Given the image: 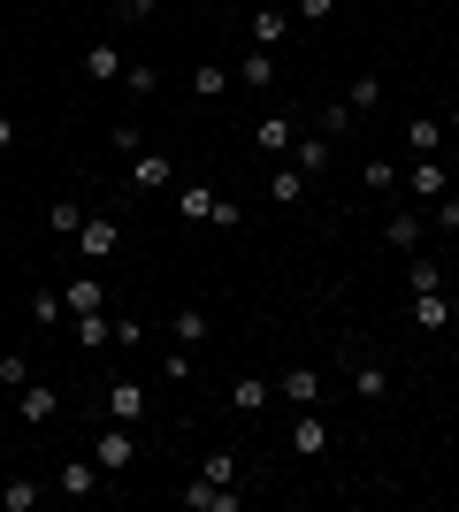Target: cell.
<instances>
[{
    "label": "cell",
    "instance_id": "26",
    "mask_svg": "<svg viewBox=\"0 0 459 512\" xmlns=\"http://www.w3.org/2000/svg\"><path fill=\"white\" fill-rule=\"evenodd\" d=\"M383 237H391L398 253H421V237H429V230H421V214H391V222H383Z\"/></svg>",
    "mask_w": 459,
    "mask_h": 512
},
{
    "label": "cell",
    "instance_id": "45",
    "mask_svg": "<svg viewBox=\"0 0 459 512\" xmlns=\"http://www.w3.org/2000/svg\"><path fill=\"white\" fill-rule=\"evenodd\" d=\"M414 8H421V0H414Z\"/></svg>",
    "mask_w": 459,
    "mask_h": 512
},
{
    "label": "cell",
    "instance_id": "22",
    "mask_svg": "<svg viewBox=\"0 0 459 512\" xmlns=\"http://www.w3.org/2000/svg\"><path fill=\"white\" fill-rule=\"evenodd\" d=\"M169 337L184 344V352H192V344H207V314H199V306H169Z\"/></svg>",
    "mask_w": 459,
    "mask_h": 512
},
{
    "label": "cell",
    "instance_id": "27",
    "mask_svg": "<svg viewBox=\"0 0 459 512\" xmlns=\"http://www.w3.org/2000/svg\"><path fill=\"white\" fill-rule=\"evenodd\" d=\"M360 192L391 199V192H398V169H391V161H360Z\"/></svg>",
    "mask_w": 459,
    "mask_h": 512
},
{
    "label": "cell",
    "instance_id": "43",
    "mask_svg": "<svg viewBox=\"0 0 459 512\" xmlns=\"http://www.w3.org/2000/svg\"><path fill=\"white\" fill-rule=\"evenodd\" d=\"M444 130H452V138H459V100H452V115H444Z\"/></svg>",
    "mask_w": 459,
    "mask_h": 512
},
{
    "label": "cell",
    "instance_id": "8",
    "mask_svg": "<svg viewBox=\"0 0 459 512\" xmlns=\"http://www.w3.org/2000/svg\"><path fill=\"white\" fill-rule=\"evenodd\" d=\"M291 451H299V459H322V451H329V421H322V406H299V421H291Z\"/></svg>",
    "mask_w": 459,
    "mask_h": 512
},
{
    "label": "cell",
    "instance_id": "36",
    "mask_svg": "<svg viewBox=\"0 0 459 512\" xmlns=\"http://www.w3.org/2000/svg\"><path fill=\"white\" fill-rule=\"evenodd\" d=\"M153 85H161V69H146V62H131V69H123V92H131V100H146Z\"/></svg>",
    "mask_w": 459,
    "mask_h": 512
},
{
    "label": "cell",
    "instance_id": "28",
    "mask_svg": "<svg viewBox=\"0 0 459 512\" xmlns=\"http://www.w3.org/2000/svg\"><path fill=\"white\" fill-rule=\"evenodd\" d=\"M406 291H444V268L429 253H414V260H406Z\"/></svg>",
    "mask_w": 459,
    "mask_h": 512
},
{
    "label": "cell",
    "instance_id": "3",
    "mask_svg": "<svg viewBox=\"0 0 459 512\" xmlns=\"http://www.w3.org/2000/svg\"><path fill=\"white\" fill-rule=\"evenodd\" d=\"M92 459H100V474H108V482H123V474L138 467V436H131L123 421H108L100 436H92Z\"/></svg>",
    "mask_w": 459,
    "mask_h": 512
},
{
    "label": "cell",
    "instance_id": "13",
    "mask_svg": "<svg viewBox=\"0 0 459 512\" xmlns=\"http://www.w3.org/2000/svg\"><path fill=\"white\" fill-rule=\"evenodd\" d=\"M406 184H414V199H444L452 192V169H444L437 153H414V176H406Z\"/></svg>",
    "mask_w": 459,
    "mask_h": 512
},
{
    "label": "cell",
    "instance_id": "24",
    "mask_svg": "<svg viewBox=\"0 0 459 512\" xmlns=\"http://www.w3.org/2000/svg\"><path fill=\"white\" fill-rule=\"evenodd\" d=\"M46 497V482H31V474H16V482H0V512H31Z\"/></svg>",
    "mask_w": 459,
    "mask_h": 512
},
{
    "label": "cell",
    "instance_id": "21",
    "mask_svg": "<svg viewBox=\"0 0 459 512\" xmlns=\"http://www.w3.org/2000/svg\"><path fill=\"white\" fill-rule=\"evenodd\" d=\"M291 39V8H253V46H284Z\"/></svg>",
    "mask_w": 459,
    "mask_h": 512
},
{
    "label": "cell",
    "instance_id": "23",
    "mask_svg": "<svg viewBox=\"0 0 459 512\" xmlns=\"http://www.w3.org/2000/svg\"><path fill=\"white\" fill-rule=\"evenodd\" d=\"M268 199H276V207H299V199H306V169H299V161H284V169L268 176Z\"/></svg>",
    "mask_w": 459,
    "mask_h": 512
},
{
    "label": "cell",
    "instance_id": "34",
    "mask_svg": "<svg viewBox=\"0 0 459 512\" xmlns=\"http://www.w3.org/2000/svg\"><path fill=\"white\" fill-rule=\"evenodd\" d=\"M108 146L131 161V153H146V130H138V123H108Z\"/></svg>",
    "mask_w": 459,
    "mask_h": 512
},
{
    "label": "cell",
    "instance_id": "10",
    "mask_svg": "<svg viewBox=\"0 0 459 512\" xmlns=\"http://www.w3.org/2000/svg\"><path fill=\"white\" fill-rule=\"evenodd\" d=\"M100 413L123 421V428H138V421H146V383H108V406H100Z\"/></svg>",
    "mask_w": 459,
    "mask_h": 512
},
{
    "label": "cell",
    "instance_id": "19",
    "mask_svg": "<svg viewBox=\"0 0 459 512\" xmlns=\"http://www.w3.org/2000/svg\"><path fill=\"white\" fill-rule=\"evenodd\" d=\"M291 161H299L306 176H322L329 169V138H322V130H299V138H291Z\"/></svg>",
    "mask_w": 459,
    "mask_h": 512
},
{
    "label": "cell",
    "instance_id": "25",
    "mask_svg": "<svg viewBox=\"0 0 459 512\" xmlns=\"http://www.w3.org/2000/svg\"><path fill=\"white\" fill-rule=\"evenodd\" d=\"M85 230V207H77V199H54V207H46V237H77Z\"/></svg>",
    "mask_w": 459,
    "mask_h": 512
},
{
    "label": "cell",
    "instance_id": "1",
    "mask_svg": "<svg viewBox=\"0 0 459 512\" xmlns=\"http://www.w3.org/2000/svg\"><path fill=\"white\" fill-rule=\"evenodd\" d=\"M176 214H184V222H215V230H238L245 222V207L222 199L215 184H184V192H176Z\"/></svg>",
    "mask_w": 459,
    "mask_h": 512
},
{
    "label": "cell",
    "instance_id": "4",
    "mask_svg": "<svg viewBox=\"0 0 459 512\" xmlns=\"http://www.w3.org/2000/svg\"><path fill=\"white\" fill-rule=\"evenodd\" d=\"M108 490V474H100V459H62V474H54V497H77V505H85V497H100Z\"/></svg>",
    "mask_w": 459,
    "mask_h": 512
},
{
    "label": "cell",
    "instance_id": "46",
    "mask_svg": "<svg viewBox=\"0 0 459 512\" xmlns=\"http://www.w3.org/2000/svg\"><path fill=\"white\" fill-rule=\"evenodd\" d=\"M452 237H459V230H452Z\"/></svg>",
    "mask_w": 459,
    "mask_h": 512
},
{
    "label": "cell",
    "instance_id": "15",
    "mask_svg": "<svg viewBox=\"0 0 459 512\" xmlns=\"http://www.w3.org/2000/svg\"><path fill=\"white\" fill-rule=\"evenodd\" d=\"M299 130H306V123H291V115H261V123H253V146H261V153H276V161H284V153H291V138H299Z\"/></svg>",
    "mask_w": 459,
    "mask_h": 512
},
{
    "label": "cell",
    "instance_id": "33",
    "mask_svg": "<svg viewBox=\"0 0 459 512\" xmlns=\"http://www.w3.org/2000/svg\"><path fill=\"white\" fill-rule=\"evenodd\" d=\"M31 375H39V367L23 360V352H0V390H23Z\"/></svg>",
    "mask_w": 459,
    "mask_h": 512
},
{
    "label": "cell",
    "instance_id": "41",
    "mask_svg": "<svg viewBox=\"0 0 459 512\" xmlns=\"http://www.w3.org/2000/svg\"><path fill=\"white\" fill-rule=\"evenodd\" d=\"M437 230H459V199H452V192L437 199Z\"/></svg>",
    "mask_w": 459,
    "mask_h": 512
},
{
    "label": "cell",
    "instance_id": "12",
    "mask_svg": "<svg viewBox=\"0 0 459 512\" xmlns=\"http://www.w3.org/2000/svg\"><path fill=\"white\" fill-rule=\"evenodd\" d=\"M238 85L245 92H268V85H276V46H245V54H238Z\"/></svg>",
    "mask_w": 459,
    "mask_h": 512
},
{
    "label": "cell",
    "instance_id": "17",
    "mask_svg": "<svg viewBox=\"0 0 459 512\" xmlns=\"http://www.w3.org/2000/svg\"><path fill=\"white\" fill-rule=\"evenodd\" d=\"M268 398H276V383H268V375H238V383H230V413H261Z\"/></svg>",
    "mask_w": 459,
    "mask_h": 512
},
{
    "label": "cell",
    "instance_id": "31",
    "mask_svg": "<svg viewBox=\"0 0 459 512\" xmlns=\"http://www.w3.org/2000/svg\"><path fill=\"white\" fill-rule=\"evenodd\" d=\"M108 337H115V321H108V314H77V344H85V352H100Z\"/></svg>",
    "mask_w": 459,
    "mask_h": 512
},
{
    "label": "cell",
    "instance_id": "42",
    "mask_svg": "<svg viewBox=\"0 0 459 512\" xmlns=\"http://www.w3.org/2000/svg\"><path fill=\"white\" fill-rule=\"evenodd\" d=\"M8 146H16V123H8V115H0V153H8Z\"/></svg>",
    "mask_w": 459,
    "mask_h": 512
},
{
    "label": "cell",
    "instance_id": "14",
    "mask_svg": "<svg viewBox=\"0 0 459 512\" xmlns=\"http://www.w3.org/2000/svg\"><path fill=\"white\" fill-rule=\"evenodd\" d=\"M414 329L421 337H444V329H452V299H444V291H414Z\"/></svg>",
    "mask_w": 459,
    "mask_h": 512
},
{
    "label": "cell",
    "instance_id": "7",
    "mask_svg": "<svg viewBox=\"0 0 459 512\" xmlns=\"http://www.w3.org/2000/svg\"><path fill=\"white\" fill-rule=\"evenodd\" d=\"M77 69H85L92 85H123V69H131V62H123V46H115V39H92Z\"/></svg>",
    "mask_w": 459,
    "mask_h": 512
},
{
    "label": "cell",
    "instance_id": "35",
    "mask_svg": "<svg viewBox=\"0 0 459 512\" xmlns=\"http://www.w3.org/2000/svg\"><path fill=\"white\" fill-rule=\"evenodd\" d=\"M199 474H207V482H238V459H230V451H207V459H199Z\"/></svg>",
    "mask_w": 459,
    "mask_h": 512
},
{
    "label": "cell",
    "instance_id": "18",
    "mask_svg": "<svg viewBox=\"0 0 459 512\" xmlns=\"http://www.w3.org/2000/svg\"><path fill=\"white\" fill-rule=\"evenodd\" d=\"M352 390H360L368 406H383V398H391V367H375V360H352Z\"/></svg>",
    "mask_w": 459,
    "mask_h": 512
},
{
    "label": "cell",
    "instance_id": "9",
    "mask_svg": "<svg viewBox=\"0 0 459 512\" xmlns=\"http://www.w3.org/2000/svg\"><path fill=\"white\" fill-rule=\"evenodd\" d=\"M184 505H192V512H238V490H230V482L192 474V482H184Z\"/></svg>",
    "mask_w": 459,
    "mask_h": 512
},
{
    "label": "cell",
    "instance_id": "32",
    "mask_svg": "<svg viewBox=\"0 0 459 512\" xmlns=\"http://www.w3.org/2000/svg\"><path fill=\"white\" fill-rule=\"evenodd\" d=\"M406 146H414V153H437V146H444V123H429V115H414V123H406Z\"/></svg>",
    "mask_w": 459,
    "mask_h": 512
},
{
    "label": "cell",
    "instance_id": "29",
    "mask_svg": "<svg viewBox=\"0 0 459 512\" xmlns=\"http://www.w3.org/2000/svg\"><path fill=\"white\" fill-rule=\"evenodd\" d=\"M352 115H375V107H383V77H375V69H368V77H352Z\"/></svg>",
    "mask_w": 459,
    "mask_h": 512
},
{
    "label": "cell",
    "instance_id": "11",
    "mask_svg": "<svg viewBox=\"0 0 459 512\" xmlns=\"http://www.w3.org/2000/svg\"><path fill=\"white\" fill-rule=\"evenodd\" d=\"M276 398H284V406H322V375H314V367H284V375H276Z\"/></svg>",
    "mask_w": 459,
    "mask_h": 512
},
{
    "label": "cell",
    "instance_id": "5",
    "mask_svg": "<svg viewBox=\"0 0 459 512\" xmlns=\"http://www.w3.org/2000/svg\"><path fill=\"white\" fill-rule=\"evenodd\" d=\"M16 413H23V428H54V421H62V390L31 375V383L16 390Z\"/></svg>",
    "mask_w": 459,
    "mask_h": 512
},
{
    "label": "cell",
    "instance_id": "6",
    "mask_svg": "<svg viewBox=\"0 0 459 512\" xmlns=\"http://www.w3.org/2000/svg\"><path fill=\"white\" fill-rule=\"evenodd\" d=\"M62 306H69V321H77V314H108V283H100V268H77V276L62 283Z\"/></svg>",
    "mask_w": 459,
    "mask_h": 512
},
{
    "label": "cell",
    "instance_id": "2",
    "mask_svg": "<svg viewBox=\"0 0 459 512\" xmlns=\"http://www.w3.org/2000/svg\"><path fill=\"white\" fill-rule=\"evenodd\" d=\"M115 245H123V222H115V214H85V230L69 237L77 268H100V260H115Z\"/></svg>",
    "mask_w": 459,
    "mask_h": 512
},
{
    "label": "cell",
    "instance_id": "39",
    "mask_svg": "<svg viewBox=\"0 0 459 512\" xmlns=\"http://www.w3.org/2000/svg\"><path fill=\"white\" fill-rule=\"evenodd\" d=\"M161 375H169V383H192L199 367H192V352H184V344H176V352H169V367H161Z\"/></svg>",
    "mask_w": 459,
    "mask_h": 512
},
{
    "label": "cell",
    "instance_id": "44",
    "mask_svg": "<svg viewBox=\"0 0 459 512\" xmlns=\"http://www.w3.org/2000/svg\"><path fill=\"white\" fill-rule=\"evenodd\" d=\"M0 237H8V214H0Z\"/></svg>",
    "mask_w": 459,
    "mask_h": 512
},
{
    "label": "cell",
    "instance_id": "40",
    "mask_svg": "<svg viewBox=\"0 0 459 512\" xmlns=\"http://www.w3.org/2000/svg\"><path fill=\"white\" fill-rule=\"evenodd\" d=\"M115 16H123V23H146V16H153V0H115Z\"/></svg>",
    "mask_w": 459,
    "mask_h": 512
},
{
    "label": "cell",
    "instance_id": "20",
    "mask_svg": "<svg viewBox=\"0 0 459 512\" xmlns=\"http://www.w3.org/2000/svg\"><path fill=\"white\" fill-rule=\"evenodd\" d=\"M230 85H238V69H222V62H199L192 69V100H222Z\"/></svg>",
    "mask_w": 459,
    "mask_h": 512
},
{
    "label": "cell",
    "instance_id": "30",
    "mask_svg": "<svg viewBox=\"0 0 459 512\" xmlns=\"http://www.w3.org/2000/svg\"><path fill=\"white\" fill-rule=\"evenodd\" d=\"M62 314H69V306H62V283H46L39 299H31V321H39V329H54Z\"/></svg>",
    "mask_w": 459,
    "mask_h": 512
},
{
    "label": "cell",
    "instance_id": "16",
    "mask_svg": "<svg viewBox=\"0 0 459 512\" xmlns=\"http://www.w3.org/2000/svg\"><path fill=\"white\" fill-rule=\"evenodd\" d=\"M131 184H138V192H161V184H169V153H161V146L131 153Z\"/></svg>",
    "mask_w": 459,
    "mask_h": 512
},
{
    "label": "cell",
    "instance_id": "37",
    "mask_svg": "<svg viewBox=\"0 0 459 512\" xmlns=\"http://www.w3.org/2000/svg\"><path fill=\"white\" fill-rule=\"evenodd\" d=\"M337 8H345V0H291V16H299V23H329Z\"/></svg>",
    "mask_w": 459,
    "mask_h": 512
},
{
    "label": "cell",
    "instance_id": "38",
    "mask_svg": "<svg viewBox=\"0 0 459 512\" xmlns=\"http://www.w3.org/2000/svg\"><path fill=\"white\" fill-rule=\"evenodd\" d=\"M314 130H322V138H337V130H352V107H322V115H314Z\"/></svg>",
    "mask_w": 459,
    "mask_h": 512
}]
</instances>
